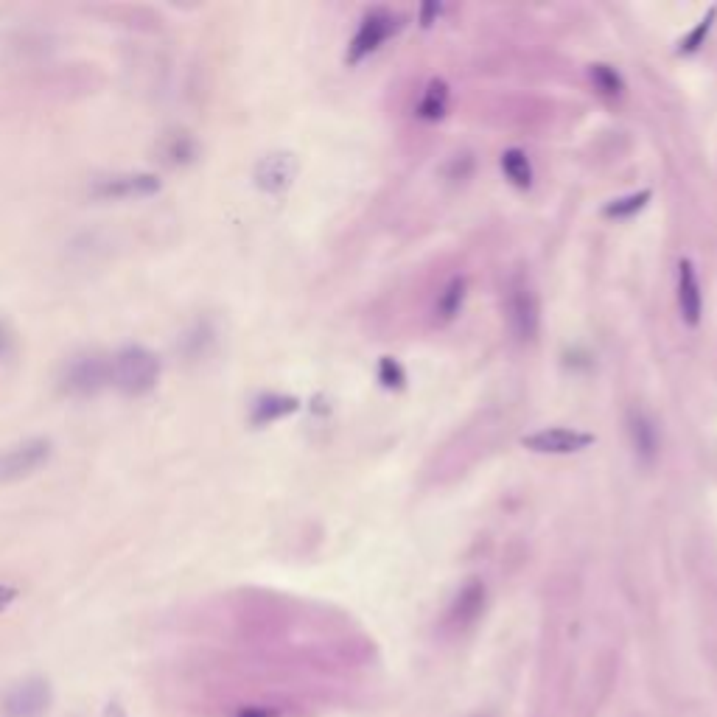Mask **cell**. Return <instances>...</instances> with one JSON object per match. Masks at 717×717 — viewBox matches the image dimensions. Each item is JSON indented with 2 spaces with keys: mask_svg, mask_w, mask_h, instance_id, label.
I'll return each instance as SVG.
<instances>
[{
  "mask_svg": "<svg viewBox=\"0 0 717 717\" xmlns=\"http://www.w3.org/2000/svg\"><path fill=\"white\" fill-rule=\"evenodd\" d=\"M163 373V362L146 345H124L110 356V384L121 395L141 398L152 393Z\"/></svg>",
  "mask_w": 717,
  "mask_h": 717,
  "instance_id": "obj_1",
  "label": "cell"
},
{
  "mask_svg": "<svg viewBox=\"0 0 717 717\" xmlns=\"http://www.w3.org/2000/svg\"><path fill=\"white\" fill-rule=\"evenodd\" d=\"M110 384V359L96 351L71 356L59 370L57 387L68 398H90Z\"/></svg>",
  "mask_w": 717,
  "mask_h": 717,
  "instance_id": "obj_2",
  "label": "cell"
},
{
  "mask_svg": "<svg viewBox=\"0 0 717 717\" xmlns=\"http://www.w3.org/2000/svg\"><path fill=\"white\" fill-rule=\"evenodd\" d=\"M160 177L152 171H115L90 180L87 194L96 202H124V199H146L160 194Z\"/></svg>",
  "mask_w": 717,
  "mask_h": 717,
  "instance_id": "obj_3",
  "label": "cell"
},
{
  "mask_svg": "<svg viewBox=\"0 0 717 717\" xmlns=\"http://www.w3.org/2000/svg\"><path fill=\"white\" fill-rule=\"evenodd\" d=\"M54 454L51 437H26L15 446L0 451V485L20 482L43 468Z\"/></svg>",
  "mask_w": 717,
  "mask_h": 717,
  "instance_id": "obj_4",
  "label": "cell"
},
{
  "mask_svg": "<svg viewBox=\"0 0 717 717\" xmlns=\"http://www.w3.org/2000/svg\"><path fill=\"white\" fill-rule=\"evenodd\" d=\"M54 703V689L43 675H29L0 698V717H45Z\"/></svg>",
  "mask_w": 717,
  "mask_h": 717,
  "instance_id": "obj_5",
  "label": "cell"
},
{
  "mask_svg": "<svg viewBox=\"0 0 717 717\" xmlns=\"http://www.w3.org/2000/svg\"><path fill=\"white\" fill-rule=\"evenodd\" d=\"M507 320L519 339H535L541 325V306L535 295L533 283L527 275L516 272L507 283Z\"/></svg>",
  "mask_w": 717,
  "mask_h": 717,
  "instance_id": "obj_6",
  "label": "cell"
},
{
  "mask_svg": "<svg viewBox=\"0 0 717 717\" xmlns=\"http://www.w3.org/2000/svg\"><path fill=\"white\" fill-rule=\"evenodd\" d=\"M398 29V17L393 12H387V9H373L370 15L362 20V26L356 31V37H353L351 48H348V62L356 65V62H362L365 57H370L376 48H379L393 31Z\"/></svg>",
  "mask_w": 717,
  "mask_h": 717,
  "instance_id": "obj_7",
  "label": "cell"
},
{
  "mask_svg": "<svg viewBox=\"0 0 717 717\" xmlns=\"http://www.w3.org/2000/svg\"><path fill=\"white\" fill-rule=\"evenodd\" d=\"M297 157L292 152H269L258 160L255 166V185L264 194H281L289 185L295 183Z\"/></svg>",
  "mask_w": 717,
  "mask_h": 717,
  "instance_id": "obj_8",
  "label": "cell"
},
{
  "mask_svg": "<svg viewBox=\"0 0 717 717\" xmlns=\"http://www.w3.org/2000/svg\"><path fill=\"white\" fill-rule=\"evenodd\" d=\"M530 451L538 454H572V451L586 449L594 443V437L577 429H563V426H552V429H541L535 435H527L521 440Z\"/></svg>",
  "mask_w": 717,
  "mask_h": 717,
  "instance_id": "obj_9",
  "label": "cell"
},
{
  "mask_svg": "<svg viewBox=\"0 0 717 717\" xmlns=\"http://www.w3.org/2000/svg\"><path fill=\"white\" fill-rule=\"evenodd\" d=\"M678 309H681V317H684V323L687 325L695 328V325L701 323V283H698V272L692 267V261H687V258L678 264Z\"/></svg>",
  "mask_w": 717,
  "mask_h": 717,
  "instance_id": "obj_10",
  "label": "cell"
},
{
  "mask_svg": "<svg viewBox=\"0 0 717 717\" xmlns=\"http://www.w3.org/2000/svg\"><path fill=\"white\" fill-rule=\"evenodd\" d=\"M213 342H216V328L208 317H202V320L185 328L183 337L177 342V351L183 353L185 362H199L211 353Z\"/></svg>",
  "mask_w": 717,
  "mask_h": 717,
  "instance_id": "obj_11",
  "label": "cell"
},
{
  "mask_svg": "<svg viewBox=\"0 0 717 717\" xmlns=\"http://www.w3.org/2000/svg\"><path fill=\"white\" fill-rule=\"evenodd\" d=\"M297 409H300V401L292 395L267 393L255 398L253 409H250V423L253 426H269V423L281 421V418H289Z\"/></svg>",
  "mask_w": 717,
  "mask_h": 717,
  "instance_id": "obj_12",
  "label": "cell"
},
{
  "mask_svg": "<svg viewBox=\"0 0 717 717\" xmlns=\"http://www.w3.org/2000/svg\"><path fill=\"white\" fill-rule=\"evenodd\" d=\"M160 155H163V163H169L171 169L191 166L199 157V143L191 132L174 129V132H169V135L163 138V143H160Z\"/></svg>",
  "mask_w": 717,
  "mask_h": 717,
  "instance_id": "obj_13",
  "label": "cell"
},
{
  "mask_svg": "<svg viewBox=\"0 0 717 717\" xmlns=\"http://www.w3.org/2000/svg\"><path fill=\"white\" fill-rule=\"evenodd\" d=\"M628 432H631L636 454L650 463V460L656 457V451H659V437H656V426H653V421L647 418L645 412L633 409L631 418H628Z\"/></svg>",
  "mask_w": 717,
  "mask_h": 717,
  "instance_id": "obj_14",
  "label": "cell"
},
{
  "mask_svg": "<svg viewBox=\"0 0 717 717\" xmlns=\"http://www.w3.org/2000/svg\"><path fill=\"white\" fill-rule=\"evenodd\" d=\"M446 110H449V85L443 79H432L426 85V90H423L418 115H421L423 121H437V118L446 115Z\"/></svg>",
  "mask_w": 717,
  "mask_h": 717,
  "instance_id": "obj_15",
  "label": "cell"
},
{
  "mask_svg": "<svg viewBox=\"0 0 717 717\" xmlns=\"http://www.w3.org/2000/svg\"><path fill=\"white\" fill-rule=\"evenodd\" d=\"M502 171L516 188H530L533 185V166L521 149H507L502 155Z\"/></svg>",
  "mask_w": 717,
  "mask_h": 717,
  "instance_id": "obj_16",
  "label": "cell"
},
{
  "mask_svg": "<svg viewBox=\"0 0 717 717\" xmlns=\"http://www.w3.org/2000/svg\"><path fill=\"white\" fill-rule=\"evenodd\" d=\"M465 300V278H454L449 281V286L440 292V300H437V314L440 320H454L460 309H463Z\"/></svg>",
  "mask_w": 717,
  "mask_h": 717,
  "instance_id": "obj_17",
  "label": "cell"
},
{
  "mask_svg": "<svg viewBox=\"0 0 717 717\" xmlns=\"http://www.w3.org/2000/svg\"><path fill=\"white\" fill-rule=\"evenodd\" d=\"M20 356V337L6 314H0V367L15 365Z\"/></svg>",
  "mask_w": 717,
  "mask_h": 717,
  "instance_id": "obj_18",
  "label": "cell"
},
{
  "mask_svg": "<svg viewBox=\"0 0 717 717\" xmlns=\"http://www.w3.org/2000/svg\"><path fill=\"white\" fill-rule=\"evenodd\" d=\"M647 199H650V191H636L631 197H622V199H614L611 205H605V216H611V219H625V216H633V213H639L642 208L647 205Z\"/></svg>",
  "mask_w": 717,
  "mask_h": 717,
  "instance_id": "obj_19",
  "label": "cell"
},
{
  "mask_svg": "<svg viewBox=\"0 0 717 717\" xmlns=\"http://www.w3.org/2000/svg\"><path fill=\"white\" fill-rule=\"evenodd\" d=\"M591 82L594 87L605 93V96H619L622 93V79H619L617 71H611L608 65H594L591 68Z\"/></svg>",
  "mask_w": 717,
  "mask_h": 717,
  "instance_id": "obj_20",
  "label": "cell"
},
{
  "mask_svg": "<svg viewBox=\"0 0 717 717\" xmlns=\"http://www.w3.org/2000/svg\"><path fill=\"white\" fill-rule=\"evenodd\" d=\"M715 17H717V6H712V9H709V15L703 17L701 23H698V26L692 29V34L681 40V45H678V51H681V54H692V51H698V48L703 45V40H706V34H709V29H712Z\"/></svg>",
  "mask_w": 717,
  "mask_h": 717,
  "instance_id": "obj_21",
  "label": "cell"
},
{
  "mask_svg": "<svg viewBox=\"0 0 717 717\" xmlns=\"http://www.w3.org/2000/svg\"><path fill=\"white\" fill-rule=\"evenodd\" d=\"M379 379L384 387H404L407 376H404V367L398 365L395 359L384 356V359L379 362Z\"/></svg>",
  "mask_w": 717,
  "mask_h": 717,
  "instance_id": "obj_22",
  "label": "cell"
},
{
  "mask_svg": "<svg viewBox=\"0 0 717 717\" xmlns=\"http://www.w3.org/2000/svg\"><path fill=\"white\" fill-rule=\"evenodd\" d=\"M17 594H20V591H17L15 586H9V583H0V614H3L9 605L15 603Z\"/></svg>",
  "mask_w": 717,
  "mask_h": 717,
  "instance_id": "obj_23",
  "label": "cell"
}]
</instances>
